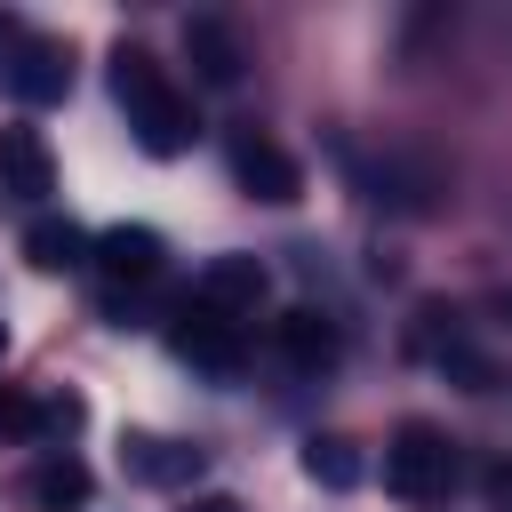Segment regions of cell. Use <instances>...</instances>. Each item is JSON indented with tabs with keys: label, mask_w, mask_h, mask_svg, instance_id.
I'll return each mask as SVG.
<instances>
[{
	"label": "cell",
	"mask_w": 512,
	"mask_h": 512,
	"mask_svg": "<svg viewBox=\"0 0 512 512\" xmlns=\"http://www.w3.org/2000/svg\"><path fill=\"white\" fill-rule=\"evenodd\" d=\"M184 56H192L200 88H240V72H248V48L224 16H184Z\"/></svg>",
	"instance_id": "9"
},
{
	"label": "cell",
	"mask_w": 512,
	"mask_h": 512,
	"mask_svg": "<svg viewBox=\"0 0 512 512\" xmlns=\"http://www.w3.org/2000/svg\"><path fill=\"white\" fill-rule=\"evenodd\" d=\"M0 88L16 96V104H64L72 96V56H64V40H40V32H24V48L0 64Z\"/></svg>",
	"instance_id": "5"
},
{
	"label": "cell",
	"mask_w": 512,
	"mask_h": 512,
	"mask_svg": "<svg viewBox=\"0 0 512 512\" xmlns=\"http://www.w3.org/2000/svg\"><path fill=\"white\" fill-rule=\"evenodd\" d=\"M192 512H240V504H232V496H200Z\"/></svg>",
	"instance_id": "18"
},
{
	"label": "cell",
	"mask_w": 512,
	"mask_h": 512,
	"mask_svg": "<svg viewBox=\"0 0 512 512\" xmlns=\"http://www.w3.org/2000/svg\"><path fill=\"white\" fill-rule=\"evenodd\" d=\"M112 96H120V112H128V136H136L152 160H176V152L192 144V128H200L192 104L168 88V72H160L144 48H128V40L112 48Z\"/></svg>",
	"instance_id": "1"
},
{
	"label": "cell",
	"mask_w": 512,
	"mask_h": 512,
	"mask_svg": "<svg viewBox=\"0 0 512 512\" xmlns=\"http://www.w3.org/2000/svg\"><path fill=\"white\" fill-rule=\"evenodd\" d=\"M16 48H24V16H8V8H0V64H8Z\"/></svg>",
	"instance_id": "17"
},
{
	"label": "cell",
	"mask_w": 512,
	"mask_h": 512,
	"mask_svg": "<svg viewBox=\"0 0 512 512\" xmlns=\"http://www.w3.org/2000/svg\"><path fill=\"white\" fill-rule=\"evenodd\" d=\"M120 464H128V480H144V488H192V480L208 472V448L160 440V432H128V440H120Z\"/></svg>",
	"instance_id": "7"
},
{
	"label": "cell",
	"mask_w": 512,
	"mask_h": 512,
	"mask_svg": "<svg viewBox=\"0 0 512 512\" xmlns=\"http://www.w3.org/2000/svg\"><path fill=\"white\" fill-rule=\"evenodd\" d=\"M0 352H8V328H0Z\"/></svg>",
	"instance_id": "19"
},
{
	"label": "cell",
	"mask_w": 512,
	"mask_h": 512,
	"mask_svg": "<svg viewBox=\"0 0 512 512\" xmlns=\"http://www.w3.org/2000/svg\"><path fill=\"white\" fill-rule=\"evenodd\" d=\"M272 344H280V360H288L296 376H320V368H336V352H344L336 320H328V312H312V304L280 312V320H272Z\"/></svg>",
	"instance_id": "10"
},
{
	"label": "cell",
	"mask_w": 512,
	"mask_h": 512,
	"mask_svg": "<svg viewBox=\"0 0 512 512\" xmlns=\"http://www.w3.org/2000/svg\"><path fill=\"white\" fill-rule=\"evenodd\" d=\"M264 296H272V272H264L256 256H208L200 280H192V304H208V312H224V320H248Z\"/></svg>",
	"instance_id": "6"
},
{
	"label": "cell",
	"mask_w": 512,
	"mask_h": 512,
	"mask_svg": "<svg viewBox=\"0 0 512 512\" xmlns=\"http://www.w3.org/2000/svg\"><path fill=\"white\" fill-rule=\"evenodd\" d=\"M160 256H168V240L152 224H104L88 240V264L104 272V288H152L160 280Z\"/></svg>",
	"instance_id": "4"
},
{
	"label": "cell",
	"mask_w": 512,
	"mask_h": 512,
	"mask_svg": "<svg viewBox=\"0 0 512 512\" xmlns=\"http://www.w3.org/2000/svg\"><path fill=\"white\" fill-rule=\"evenodd\" d=\"M304 472H312L320 488H360V448L336 440V432H312V440H304Z\"/></svg>",
	"instance_id": "14"
},
{
	"label": "cell",
	"mask_w": 512,
	"mask_h": 512,
	"mask_svg": "<svg viewBox=\"0 0 512 512\" xmlns=\"http://www.w3.org/2000/svg\"><path fill=\"white\" fill-rule=\"evenodd\" d=\"M480 496H488V512H512V456H496L480 472Z\"/></svg>",
	"instance_id": "16"
},
{
	"label": "cell",
	"mask_w": 512,
	"mask_h": 512,
	"mask_svg": "<svg viewBox=\"0 0 512 512\" xmlns=\"http://www.w3.org/2000/svg\"><path fill=\"white\" fill-rule=\"evenodd\" d=\"M232 176H240V192H256V200H296V192H304V168H296L272 136H256V128L232 136Z\"/></svg>",
	"instance_id": "8"
},
{
	"label": "cell",
	"mask_w": 512,
	"mask_h": 512,
	"mask_svg": "<svg viewBox=\"0 0 512 512\" xmlns=\"http://www.w3.org/2000/svg\"><path fill=\"white\" fill-rule=\"evenodd\" d=\"M88 240H96V232H80L72 216H40V224L24 232V256H32L40 272H80V264H88Z\"/></svg>",
	"instance_id": "12"
},
{
	"label": "cell",
	"mask_w": 512,
	"mask_h": 512,
	"mask_svg": "<svg viewBox=\"0 0 512 512\" xmlns=\"http://www.w3.org/2000/svg\"><path fill=\"white\" fill-rule=\"evenodd\" d=\"M88 488H96V480H88L80 456H40V464H32V504H40V512H80Z\"/></svg>",
	"instance_id": "13"
},
{
	"label": "cell",
	"mask_w": 512,
	"mask_h": 512,
	"mask_svg": "<svg viewBox=\"0 0 512 512\" xmlns=\"http://www.w3.org/2000/svg\"><path fill=\"white\" fill-rule=\"evenodd\" d=\"M168 344H176V360H192V368H208V376H240V360H248L240 320H224V312H208V304H192V296L176 304Z\"/></svg>",
	"instance_id": "3"
},
{
	"label": "cell",
	"mask_w": 512,
	"mask_h": 512,
	"mask_svg": "<svg viewBox=\"0 0 512 512\" xmlns=\"http://www.w3.org/2000/svg\"><path fill=\"white\" fill-rule=\"evenodd\" d=\"M0 184L16 200H48L56 192V152L40 128H0Z\"/></svg>",
	"instance_id": "11"
},
{
	"label": "cell",
	"mask_w": 512,
	"mask_h": 512,
	"mask_svg": "<svg viewBox=\"0 0 512 512\" xmlns=\"http://www.w3.org/2000/svg\"><path fill=\"white\" fill-rule=\"evenodd\" d=\"M384 488L400 504H416V512L448 504V488H456V440L440 424H400L384 440Z\"/></svg>",
	"instance_id": "2"
},
{
	"label": "cell",
	"mask_w": 512,
	"mask_h": 512,
	"mask_svg": "<svg viewBox=\"0 0 512 512\" xmlns=\"http://www.w3.org/2000/svg\"><path fill=\"white\" fill-rule=\"evenodd\" d=\"M32 432H48V400L0 392V440H32Z\"/></svg>",
	"instance_id": "15"
}]
</instances>
